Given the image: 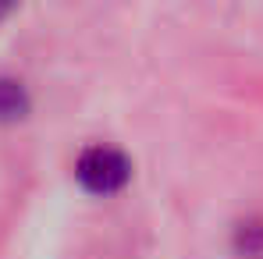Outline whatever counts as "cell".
I'll return each mask as SVG.
<instances>
[{
  "mask_svg": "<svg viewBox=\"0 0 263 259\" xmlns=\"http://www.w3.org/2000/svg\"><path fill=\"white\" fill-rule=\"evenodd\" d=\"M128 174H132L128 160L118 149H110V146H89L79 156V164H75V177L82 181V188L96 192V195L118 192L128 181Z\"/></svg>",
  "mask_w": 263,
  "mask_h": 259,
  "instance_id": "cell-1",
  "label": "cell"
},
{
  "mask_svg": "<svg viewBox=\"0 0 263 259\" xmlns=\"http://www.w3.org/2000/svg\"><path fill=\"white\" fill-rule=\"evenodd\" d=\"M29 110V92L14 78H0V121H18Z\"/></svg>",
  "mask_w": 263,
  "mask_h": 259,
  "instance_id": "cell-2",
  "label": "cell"
}]
</instances>
